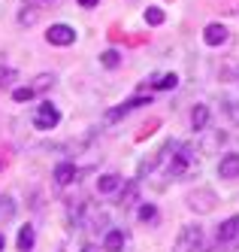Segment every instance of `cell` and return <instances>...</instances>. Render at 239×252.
<instances>
[{"mask_svg":"<svg viewBox=\"0 0 239 252\" xmlns=\"http://www.w3.org/2000/svg\"><path fill=\"white\" fill-rule=\"evenodd\" d=\"M124 243H127V234H124L121 228H109V231H106V237H103V249H106V252H121Z\"/></svg>","mask_w":239,"mask_h":252,"instance_id":"8fae6325","label":"cell"},{"mask_svg":"<svg viewBox=\"0 0 239 252\" xmlns=\"http://www.w3.org/2000/svg\"><path fill=\"white\" fill-rule=\"evenodd\" d=\"M145 25H152V28L163 25V9H158V6H149V9H145Z\"/></svg>","mask_w":239,"mask_h":252,"instance_id":"44dd1931","label":"cell"},{"mask_svg":"<svg viewBox=\"0 0 239 252\" xmlns=\"http://www.w3.org/2000/svg\"><path fill=\"white\" fill-rule=\"evenodd\" d=\"M79 3H82L85 9H91V6H97V0H79Z\"/></svg>","mask_w":239,"mask_h":252,"instance_id":"4316f807","label":"cell"},{"mask_svg":"<svg viewBox=\"0 0 239 252\" xmlns=\"http://www.w3.org/2000/svg\"><path fill=\"white\" fill-rule=\"evenodd\" d=\"M36 94H33V88L27 85V88H15L12 92V100H18V103H27V100H33Z\"/></svg>","mask_w":239,"mask_h":252,"instance_id":"cb8c5ba5","label":"cell"},{"mask_svg":"<svg viewBox=\"0 0 239 252\" xmlns=\"http://www.w3.org/2000/svg\"><path fill=\"white\" fill-rule=\"evenodd\" d=\"M33 240H36L33 225H22V231H18V249H22V252H33Z\"/></svg>","mask_w":239,"mask_h":252,"instance_id":"e0dca14e","label":"cell"},{"mask_svg":"<svg viewBox=\"0 0 239 252\" xmlns=\"http://www.w3.org/2000/svg\"><path fill=\"white\" fill-rule=\"evenodd\" d=\"M54 82H58V73H40V76H33L30 88H33V94H43V92H52Z\"/></svg>","mask_w":239,"mask_h":252,"instance_id":"9a60e30c","label":"cell"},{"mask_svg":"<svg viewBox=\"0 0 239 252\" xmlns=\"http://www.w3.org/2000/svg\"><path fill=\"white\" fill-rule=\"evenodd\" d=\"M136 216H139V222H145V225H158V207L155 204H142L139 210H136Z\"/></svg>","mask_w":239,"mask_h":252,"instance_id":"d6986e66","label":"cell"},{"mask_svg":"<svg viewBox=\"0 0 239 252\" xmlns=\"http://www.w3.org/2000/svg\"><path fill=\"white\" fill-rule=\"evenodd\" d=\"M15 79H18V73H15L12 67H0V88H6V85H12Z\"/></svg>","mask_w":239,"mask_h":252,"instance_id":"603a6c76","label":"cell"},{"mask_svg":"<svg viewBox=\"0 0 239 252\" xmlns=\"http://www.w3.org/2000/svg\"><path fill=\"white\" fill-rule=\"evenodd\" d=\"M176 85H179V76L176 73H163V76H155L149 82L152 92H170V88H176Z\"/></svg>","mask_w":239,"mask_h":252,"instance_id":"2e32d148","label":"cell"},{"mask_svg":"<svg viewBox=\"0 0 239 252\" xmlns=\"http://www.w3.org/2000/svg\"><path fill=\"white\" fill-rule=\"evenodd\" d=\"M121 183H124V179H121L118 173H106V176L97 179V191H100V194H115V191L121 189Z\"/></svg>","mask_w":239,"mask_h":252,"instance_id":"4fadbf2b","label":"cell"},{"mask_svg":"<svg viewBox=\"0 0 239 252\" xmlns=\"http://www.w3.org/2000/svg\"><path fill=\"white\" fill-rule=\"evenodd\" d=\"M203 43H206V46H221V43H227V28L218 25V22L206 25V28H203Z\"/></svg>","mask_w":239,"mask_h":252,"instance_id":"30bf717a","label":"cell"},{"mask_svg":"<svg viewBox=\"0 0 239 252\" xmlns=\"http://www.w3.org/2000/svg\"><path fill=\"white\" fill-rule=\"evenodd\" d=\"M46 40L52 46H73V43H76V31H73L70 25H52L46 31Z\"/></svg>","mask_w":239,"mask_h":252,"instance_id":"5b68a950","label":"cell"},{"mask_svg":"<svg viewBox=\"0 0 239 252\" xmlns=\"http://www.w3.org/2000/svg\"><path fill=\"white\" fill-rule=\"evenodd\" d=\"M118 61H121V52H115V49H106L103 55H100L103 67H118Z\"/></svg>","mask_w":239,"mask_h":252,"instance_id":"7402d4cb","label":"cell"},{"mask_svg":"<svg viewBox=\"0 0 239 252\" xmlns=\"http://www.w3.org/2000/svg\"><path fill=\"white\" fill-rule=\"evenodd\" d=\"M79 176H82V170L73 164V161H61V164L54 167V183L58 186H73Z\"/></svg>","mask_w":239,"mask_h":252,"instance_id":"52a82bcc","label":"cell"},{"mask_svg":"<svg viewBox=\"0 0 239 252\" xmlns=\"http://www.w3.org/2000/svg\"><path fill=\"white\" fill-rule=\"evenodd\" d=\"M203 243V228L200 225H185L179 231V240L173 243V252H197Z\"/></svg>","mask_w":239,"mask_h":252,"instance_id":"7a4b0ae2","label":"cell"},{"mask_svg":"<svg viewBox=\"0 0 239 252\" xmlns=\"http://www.w3.org/2000/svg\"><path fill=\"white\" fill-rule=\"evenodd\" d=\"M215 240L218 243H236L239 240V216H230V219H224L221 225H218Z\"/></svg>","mask_w":239,"mask_h":252,"instance_id":"8992f818","label":"cell"},{"mask_svg":"<svg viewBox=\"0 0 239 252\" xmlns=\"http://www.w3.org/2000/svg\"><path fill=\"white\" fill-rule=\"evenodd\" d=\"M58 122H61V110L54 106L52 100H43L40 103V110L33 113V125L40 131H52V128H58Z\"/></svg>","mask_w":239,"mask_h":252,"instance_id":"3957f363","label":"cell"},{"mask_svg":"<svg viewBox=\"0 0 239 252\" xmlns=\"http://www.w3.org/2000/svg\"><path fill=\"white\" fill-rule=\"evenodd\" d=\"M3 243H6V240H3V234H0V252H3Z\"/></svg>","mask_w":239,"mask_h":252,"instance_id":"f1b7e54d","label":"cell"},{"mask_svg":"<svg viewBox=\"0 0 239 252\" xmlns=\"http://www.w3.org/2000/svg\"><path fill=\"white\" fill-rule=\"evenodd\" d=\"M188 207H191V210H197V213H209V210L215 207V194H212L209 189L194 191V194L188 197Z\"/></svg>","mask_w":239,"mask_h":252,"instance_id":"ba28073f","label":"cell"},{"mask_svg":"<svg viewBox=\"0 0 239 252\" xmlns=\"http://www.w3.org/2000/svg\"><path fill=\"white\" fill-rule=\"evenodd\" d=\"M82 252H97V246H85V249H82Z\"/></svg>","mask_w":239,"mask_h":252,"instance_id":"83f0119b","label":"cell"},{"mask_svg":"<svg viewBox=\"0 0 239 252\" xmlns=\"http://www.w3.org/2000/svg\"><path fill=\"white\" fill-rule=\"evenodd\" d=\"M224 113L230 116V122H233V125H239V103H233V100H224Z\"/></svg>","mask_w":239,"mask_h":252,"instance_id":"484cf974","label":"cell"},{"mask_svg":"<svg viewBox=\"0 0 239 252\" xmlns=\"http://www.w3.org/2000/svg\"><path fill=\"white\" fill-rule=\"evenodd\" d=\"M85 219H88L85 225H88L91 231H100V228L109 225V216H106L103 210H94V207H88V210H85Z\"/></svg>","mask_w":239,"mask_h":252,"instance_id":"5bb4252c","label":"cell"},{"mask_svg":"<svg viewBox=\"0 0 239 252\" xmlns=\"http://www.w3.org/2000/svg\"><path fill=\"white\" fill-rule=\"evenodd\" d=\"M155 164H160L163 176L179 183V179H188L197 167H200V158H197V149L188 146V143H179V140H167L163 149L158 152Z\"/></svg>","mask_w":239,"mask_h":252,"instance_id":"6da1fadb","label":"cell"},{"mask_svg":"<svg viewBox=\"0 0 239 252\" xmlns=\"http://www.w3.org/2000/svg\"><path fill=\"white\" fill-rule=\"evenodd\" d=\"M218 176L221 179H236L239 176V152H230L218 161Z\"/></svg>","mask_w":239,"mask_h":252,"instance_id":"9c48e42d","label":"cell"},{"mask_svg":"<svg viewBox=\"0 0 239 252\" xmlns=\"http://www.w3.org/2000/svg\"><path fill=\"white\" fill-rule=\"evenodd\" d=\"M121 197H118V204L121 207H131L133 204V197H136V179H131V183H121Z\"/></svg>","mask_w":239,"mask_h":252,"instance_id":"ac0fdd59","label":"cell"},{"mask_svg":"<svg viewBox=\"0 0 239 252\" xmlns=\"http://www.w3.org/2000/svg\"><path fill=\"white\" fill-rule=\"evenodd\" d=\"M224 140H227V134H224V131H212V134L206 137V149H215L218 143H224Z\"/></svg>","mask_w":239,"mask_h":252,"instance_id":"d4e9b609","label":"cell"},{"mask_svg":"<svg viewBox=\"0 0 239 252\" xmlns=\"http://www.w3.org/2000/svg\"><path fill=\"white\" fill-rule=\"evenodd\" d=\"M40 3H58V0H40Z\"/></svg>","mask_w":239,"mask_h":252,"instance_id":"f546056e","label":"cell"},{"mask_svg":"<svg viewBox=\"0 0 239 252\" xmlns=\"http://www.w3.org/2000/svg\"><path fill=\"white\" fill-rule=\"evenodd\" d=\"M209 119H212L209 106H206V103H197L194 110H191V128H194V131H206V128H209Z\"/></svg>","mask_w":239,"mask_h":252,"instance_id":"7c38bea8","label":"cell"},{"mask_svg":"<svg viewBox=\"0 0 239 252\" xmlns=\"http://www.w3.org/2000/svg\"><path fill=\"white\" fill-rule=\"evenodd\" d=\"M12 216H15V201L9 194H3V197H0V222H9Z\"/></svg>","mask_w":239,"mask_h":252,"instance_id":"ffe728a7","label":"cell"},{"mask_svg":"<svg viewBox=\"0 0 239 252\" xmlns=\"http://www.w3.org/2000/svg\"><path fill=\"white\" fill-rule=\"evenodd\" d=\"M155 97H149V94H136V97H131V100H124L121 106H112V110H106V116H103V122H118V119H124V116H131L133 110H139V106H145V103H152Z\"/></svg>","mask_w":239,"mask_h":252,"instance_id":"277c9868","label":"cell"}]
</instances>
